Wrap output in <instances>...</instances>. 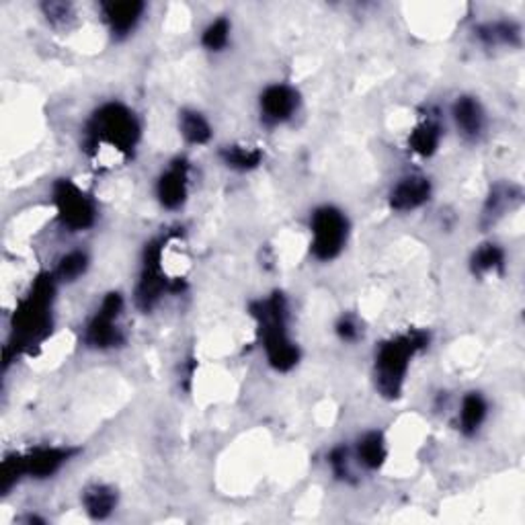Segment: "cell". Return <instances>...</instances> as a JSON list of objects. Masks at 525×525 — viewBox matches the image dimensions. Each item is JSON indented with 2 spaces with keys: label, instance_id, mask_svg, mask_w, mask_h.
I'll list each match as a JSON object with an SVG mask.
<instances>
[{
  "label": "cell",
  "instance_id": "83f0119b",
  "mask_svg": "<svg viewBox=\"0 0 525 525\" xmlns=\"http://www.w3.org/2000/svg\"><path fill=\"white\" fill-rule=\"evenodd\" d=\"M337 333H339L341 339L349 341V343H351V341H357L359 334H361L357 320L353 318V317H343V318H341L339 325H337Z\"/></svg>",
  "mask_w": 525,
  "mask_h": 525
},
{
  "label": "cell",
  "instance_id": "4316f807",
  "mask_svg": "<svg viewBox=\"0 0 525 525\" xmlns=\"http://www.w3.org/2000/svg\"><path fill=\"white\" fill-rule=\"evenodd\" d=\"M328 462L333 466V472L337 474L339 478H349V451L347 448H337L331 451V456H328Z\"/></svg>",
  "mask_w": 525,
  "mask_h": 525
},
{
  "label": "cell",
  "instance_id": "603a6c76",
  "mask_svg": "<svg viewBox=\"0 0 525 525\" xmlns=\"http://www.w3.org/2000/svg\"><path fill=\"white\" fill-rule=\"evenodd\" d=\"M478 37L487 45L495 43H520V29L513 23H495L484 25L478 29Z\"/></svg>",
  "mask_w": 525,
  "mask_h": 525
},
{
  "label": "cell",
  "instance_id": "8fae6325",
  "mask_svg": "<svg viewBox=\"0 0 525 525\" xmlns=\"http://www.w3.org/2000/svg\"><path fill=\"white\" fill-rule=\"evenodd\" d=\"M187 175H189V164L187 161H181V159L175 161L162 173V176L159 179V185H156V193H159V200L167 209H176L185 203Z\"/></svg>",
  "mask_w": 525,
  "mask_h": 525
},
{
  "label": "cell",
  "instance_id": "ac0fdd59",
  "mask_svg": "<svg viewBox=\"0 0 525 525\" xmlns=\"http://www.w3.org/2000/svg\"><path fill=\"white\" fill-rule=\"evenodd\" d=\"M357 456H359V462L364 464L365 468L378 470L380 466L384 464L386 456H388L382 433L372 431V433H367V435L361 437L359 445H357Z\"/></svg>",
  "mask_w": 525,
  "mask_h": 525
},
{
  "label": "cell",
  "instance_id": "7a4b0ae2",
  "mask_svg": "<svg viewBox=\"0 0 525 525\" xmlns=\"http://www.w3.org/2000/svg\"><path fill=\"white\" fill-rule=\"evenodd\" d=\"M251 312L259 323L269 364L278 372H290L300 361V351L287 337V302L284 294L275 292L271 298L255 302Z\"/></svg>",
  "mask_w": 525,
  "mask_h": 525
},
{
  "label": "cell",
  "instance_id": "d6986e66",
  "mask_svg": "<svg viewBox=\"0 0 525 525\" xmlns=\"http://www.w3.org/2000/svg\"><path fill=\"white\" fill-rule=\"evenodd\" d=\"M520 200V192L515 187H507V185H498L492 189V193L487 201V208H484L482 214V222L484 224H495L497 218L507 212V208H511V201Z\"/></svg>",
  "mask_w": 525,
  "mask_h": 525
},
{
  "label": "cell",
  "instance_id": "9c48e42d",
  "mask_svg": "<svg viewBox=\"0 0 525 525\" xmlns=\"http://www.w3.org/2000/svg\"><path fill=\"white\" fill-rule=\"evenodd\" d=\"M121 294L111 292L105 295L101 308H98V312L87 326V334H84L87 345L95 347V349H109V347L121 345L123 334L120 331V326H117V318L121 317Z\"/></svg>",
  "mask_w": 525,
  "mask_h": 525
},
{
  "label": "cell",
  "instance_id": "5b68a950",
  "mask_svg": "<svg viewBox=\"0 0 525 525\" xmlns=\"http://www.w3.org/2000/svg\"><path fill=\"white\" fill-rule=\"evenodd\" d=\"M74 454L76 450L70 448H35L27 454L9 456L0 470V489L6 495L23 476L48 478L56 474Z\"/></svg>",
  "mask_w": 525,
  "mask_h": 525
},
{
  "label": "cell",
  "instance_id": "cb8c5ba5",
  "mask_svg": "<svg viewBox=\"0 0 525 525\" xmlns=\"http://www.w3.org/2000/svg\"><path fill=\"white\" fill-rule=\"evenodd\" d=\"M89 267V257L82 251H72L62 257V261L58 262L56 269V279L60 281H74L81 278V275L87 271Z\"/></svg>",
  "mask_w": 525,
  "mask_h": 525
},
{
  "label": "cell",
  "instance_id": "7402d4cb",
  "mask_svg": "<svg viewBox=\"0 0 525 525\" xmlns=\"http://www.w3.org/2000/svg\"><path fill=\"white\" fill-rule=\"evenodd\" d=\"M505 265V253L498 245H482L472 257V271L478 275L490 273V271H501Z\"/></svg>",
  "mask_w": 525,
  "mask_h": 525
},
{
  "label": "cell",
  "instance_id": "8992f818",
  "mask_svg": "<svg viewBox=\"0 0 525 525\" xmlns=\"http://www.w3.org/2000/svg\"><path fill=\"white\" fill-rule=\"evenodd\" d=\"M312 245L310 251L318 261L337 259L345 248L347 236H349V222L341 209L333 206H323L312 214Z\"/></svg>",
  "mask_w": 525,
  "mask_h": 525
},
{
  "label": "cell",
  "instance_id": "e0dca14e",
  "mask_svg": "<svg viewBox=\"0 0 525 525\" xmlns=\"http://www.w3.org/2000/svg\"><path fill=\"white\" fill-rule=\"evenodd\" d=\"M487 403L478 392L466 394L462 411H459V429H462L464 435H474V433L481 429V425L487 419Z\"/></svg>",
  "mask_w": 525,
  "mask_h": 525
},
{
  "label": "cell",
  "instance_id": "5bb4252c",
  "mask_svg": "<svg viewBox=\"0 0 525 525\" xmlns=\"http://www.w3.org/2000/svg\"><path fill=\"white\" fill-rule=\"evenodd\" d=\"M82 505L93 520H107L117 505V492L107 484H90L82 492Z\"/></svg>",
  "mask_w": 525,
  "mask_h": 525
},
{
  "label": "cell",
  "instance_id": "484cf974",
  "mask_svg": "<svg viewBox=\"0 0 525 525\" xmlns=\"http://www.w3.org/2000/svg\"><path fill=\"white\" fill-rule=\"evenodd\" d=\"M43 12H45V17H48L50 23L64 25L66 21H70L72 6L66 4V3H45Z\"/></svg>",
  "mask_w": 525,
  "mask_h": 525
},
{
  "label": "cell",
  "instance_id": "ffe728a7",
  "mask_svg": "<svg viewBox=\"0 0 525 525\" xmlns=\"http://www.w3.org/2000/svg\"><path fill=\"white\" fill-rule=\"evenodd\" d=\"M179 126L183 137L189 144H197L200 146V144H206L212 137V128H209L208 120L201 114H197V111H183Z\"/></svg>",
  "mask_w": 525,
  "mask_h": 525
},
{
  "label": "cell",
  "instance_id": "52a82bcc",
  "mask_svg": "<svg viewBox=\"0 0 525 525\" xmlns=\"http://www.w3.org/2000/svg\"><path fill=\"white\" fill-rule=\"evenodd\" d=\"M162 251H164V240H153L144 251V267L140 275V284L136 287V306L142 312H150L159 304L162 294L170 290L176 292L181 290V286L173 284L167 279V275L162 271Z\"/></svg>",
  "mask_w": 525,
  "mask_h": 525
},
{
  "label": "cell",
  "instance_id": "44dd1931",
  "mask_svg": "<svg viewBox=\"0 0 525 525\" xmlns=\"http://www.w3.org/2000/svg\"><path fill=\"white\" fill-rule=\"evenodd\" d=\"M220 156L230 168H236V170L257 168L262 161L261 150L251 148V146H226L222 148Z\"/></svg>",
  "mask_w": 525,
  "mask_h": 525
},
{
  "label": "cell",
  "instance_id": "ba28073f",
  "mask_svg": "<svg viewBox=\"0 0 525 525\" xmlns=\"http://www.w3.org/2000/svg\"><path fill=\"white\" fill-rule=\"evenodd\" d=\"M54 203L62 224L72 232H81L95 224L97 208L90 195L70 179H60L54 185Z\"/></svg>",
  "mask_w": 525,
  "mask_h": 525
},
{
  "label": "cell",
  "instance_id": "2e32d148",
  "mask_svg": "<svg viewBox=\"0 0 525 525\" xmlns=\"http://www.w3.org/2000/svg\"><path fill=\"white\" fill-rule=\"evenodd\" d=\"M439 142H442V126L435 117H427L419 126L411 131L409 146L412 153L421 156H431L435 154L439 148Z\"/></svg>",
  "mask_w": 525,
  "mask_h": 525
},
{
  "label": "cell",
  "instance_id": "277c9868",
  "mask_svg": "<svg viewBox=\"0 0 525 525\" xmlns=\"http://www.w3.org/2000/svg\"><path fill=\"white\" fill-rule=\"evenodd\" d=\"M429 343L425 331H409L380 345L376 353V386L386 398H398L411 359Z\"/></svg>",
  "mask_w": 525,
  "mask_h": 525
},
{
  "label": "cell",
  "instance_id": "3957f363",
  "mask_svg": "<svg viewBox=\"0 0 525 525\" xmlns=\"http://www.w3.org/2000/svg\"><path fill=\"white\" fill-rule=\"evenodd\" d=\"M137 140H140V123L136 115L126 105L107 103L90 117L84 134V150L89 154H97L98 146H109L115 153L129 156Z\"/></svg>",
  "mask_w": 525,
  "mask_h": 525
},
{
  "label": "cell",
  "instance_id": "6da1fadb",
  "mask_svg": "<svg viewBox=\"0 0 525 525\" xmlns=\"http://www.w3.org/2000/svg\"><path fill=\"white\" fill-rule=\"evenodd\" d=\"M56 294V275L43 273L19 304L12 318V337L6 351H31L51 333V300Z\"/></svg>",
  "mask_w": 525,
  "mask_h": 525
},
{
  "label": "cell",
  "instance_id": "7c38bea8",
  "mask_svg": "<svg viewBox=\"0 0 525 525\" xmlns=\"http://www.w3.org/2000/svg\"><path fill=\"white\" fill-rule=\"evenodd\" d=\"M431 195V183L425 176L412 175L404 176L403 181L396 183V187L392 189L390 193V206L396 209V212H409V209H415L429 200Z\"/></svg>",
  "mask_w": 525,
  "mask_h": 525
},
{
  "label": "cell",
  "instance_id": "d4e9b609",
  "mask_svg": "<svg viewBox=\"0 0 525 525\" xmlns=\"http://www.w3.org/2000/svg\"><path fill=\"white\" fill-rule=\"evenodd\" d=\"M228 39H230V21L222 17V19H215V21L209 25L206 31H203L201 43H203V48L218 51V50L226 48Z\"/></svg>",
  "mask_w": 525,
  "mask_h": 525
},
{
  "label": "cell",
  "instance_id": "4fadbf2b",
  "mask_svg": "<svg viewBox=\"0 0 525 525\" xmlns=\"http://www.w3.org/2000/svg\"><path fill=\"white\" fill-rule=\"evenodd\" d=\"M144 9H146V6H144V3H137V0H123V3L101 4L105 21H107L109 29L114 31V35L117 37H123L134 31L137 21H140Z\"/></svg>",
  "mask_w": 525,
  "mask_h": 525
},
{
  "label": "cell",
  "instance_id": "30bf717a",
  "mask_svg": "<svg viewBox=\"0 0 525 525\" xmlns=\"http://www.w3.org/2000/svg\"><path fill=\"white\" fill-rule=\"evenodd\" d=\"M300 97L290 84H273L261 95V117L269 126H278L290 120L298 109Z\"/></svg>",
  "mask_w": 525,
  "mask_h": 525
},
{
  "label": "cell",
  "instance_id": "9a60e30c",
  "mask_svg": "<svg viewBox=\"0 0 525 525\" xmlns=\"http://www.w3.org/2000/svg\"><path fill=\"white\" fill-rule=\"evenodd\" d=\"M454 120L466 137H478L484 128V114L474 97H459L454 105Z\"/></svg>",
  "mask_w": 525,
  "mask_h": 525
}]
</instances>
